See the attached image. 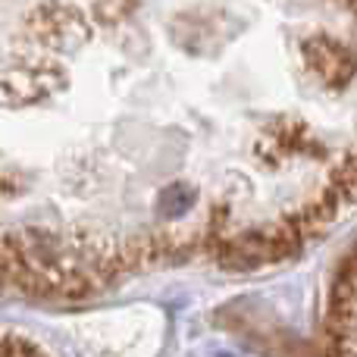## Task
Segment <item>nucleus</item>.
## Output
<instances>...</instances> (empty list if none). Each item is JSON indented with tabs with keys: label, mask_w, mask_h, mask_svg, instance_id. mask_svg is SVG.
Returning <instances> with one entry per match:
<instances>
[{
	"label": "nucleus",
	"mask_w": 357,
	"mask_h": 357,
	"mask_svg": "<svg viewBox=\"0 0 357 357\" xmlns=\"http://www.w3.org/2000/svg\"><path fill=\"white\" fill-rule=\"evenodd\" d=\"M304 54H307V66L329 85H342L351 79V50L342 47L339 41L314 38L304 44Z\"/></svg>",
	"instance_id": "obj_1"
},
{
	"label": "nucleus",
	"mask_w": 357,
	"mask_h": 357,
	"mask_svg": "<svg viewBox=\"0 0 357 357\" xmlns=\"http://www.w3.org/2000/svg\"><path fill=\"white\" fill-rule=\"evenodd\" d=\"M195 188L185 182H173L167 185V188L160 191V197H157V210H160V216H167V220H176V216H182L185 210L195 204Z\"/></svg>",
	"instance_id": "obj_2"
}]
</instances>
